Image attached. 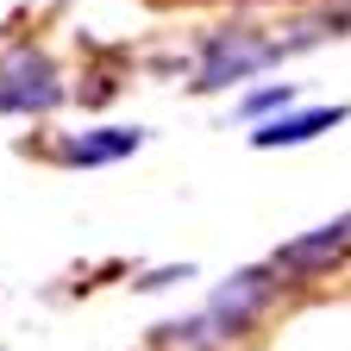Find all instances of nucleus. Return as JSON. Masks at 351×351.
<instances>
[{
	"mask_svg": "<svg viewBox=\"0 0 351 351\" xmlns=\"http://www.w3.org/2000/svg\"><path fill=\"white\" fill-rule=\"evenodd\" d=\"M63 101V82L51 69V57L44 51H13L7 63H0V107L13 113H51Z\"/></svg>",
	"mask_w": 351,
	"mask_h": 351,
	"instance_id": "1",
	"label": "nucleus"
},
{
	"mask_svg": "<svg viewBox=\"0 0 351 351\" xmlns=\"http://www.w3.org/2000/svg\"><path fill=\"white\" fill-rule=\"evenodd\" d=\"M276 57V44H263V38H251V32H219L213 44H207V69H201V82L195 88H226V82H245L251 69H263Z\"/></svg>",
	"mask_w": 351,
	"mask_h": 351,
	"instance_id": "2",
	"label": "nucleus"
},
{
	"mask_svg": "<svg viewBox=\"0 0 351 351\" xmlns=\"http://www.w3.org/2000/svg\"><path fill=\"white\" fill-rule=\"evenodd\" d=\"M270 276L263 270H245V276H232L226 289H219L213 301H207V314H201V326H213V332H245V320L257 314L263 301H270Z\"/></svg>",
	"mask_w": 351,
	"mask_h": 351,
	"instance_id": "3",
	"label": "nucleus"
},
{
	"mask_svg": "<svg viewBox=\"0 0 351 351\" xmlns=\"http://www.w3.org/2000/svg\"><path fill=\"white\" fill-rule=\"evenodd\" d=\"M345 251H351V226H320V232L282 245V251H276V270H282V276H320V270H332Z\"/></svg>",
	"mask_w": 351,
	"mask_h": 351,
	"instance_id": "4",
	"label": "nucleus"
},
{
	"mask_svg": "<svg viewBox=\"0 0 351 351\" xmlns=\"http://www.w3.org/2000/svg\"><path fill=\"white\" fill-rule=\"evenodd\" d=\"M145 145L138 125H101V132H82V138H63V157L69 163H119Z\"/></svg>",
	"mask_w": 351,
	"mask_h": 351,
	"instance_id": "5",
	"label": "nucleus"
},
{
	"mask_svg": "<svg viewBox=\"0 0 351 351\" xmlns=\"http://www.w3.org/2000/svg\"><path fill=\"white\" fill-rule=\"evenodd\" d=\"M339 119H345V107H307V113H289V119L257 125V132H251V145H257V151H276V145H307L314 132H326V125H339Z\"/></svg>",
	"mask_w": 351,
	"mask_h": 351,
	"instance_id": "6",
	"label": "nucleus"
},
{
	"mask_svg": "<svg viewBox=\"0 0 351 351\" xmlns=\"http://www.w3.org/2000/svg\"><path fill=\"white\" fill-rule=\"evenodd\" d=\"M289 101H295V95H289V82H282V88H263V95H251V101H245V113H263V107H289Z\"/></svg>",
	"mask_w": 351,
	"mask_h": 351,
	"instance_id": "7",
	"label": "nucleus"
},
{
	"mask_svg": "<svg viewBox=\"0 0 351 351\" xmlns=\"http://www.w3.org/2000/svg\"><path fill=\"white\" fill-rule=\"evenodd\" d=\"M345 226H351V219H345Z\"/></svg>",
	"mask_w": 351,
	"mask_h": 351,
	"instance_id": "8",
	"label": "nucleus"
}]
</instances>
